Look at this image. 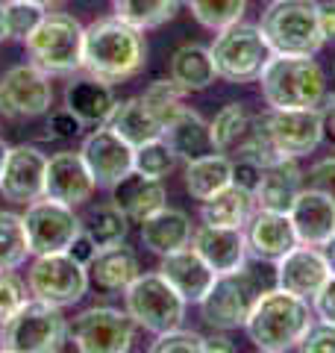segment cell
Masks as SVG:
<instances>
[{"label": "cell", "mask_w": 335, "mask_h": 353, "mask_svg": "<svg viewBox=\"0 0 335 353\" xmlns=\"http://www.w3.org/2000/svg\"><path fill=\"white\" fill-rule=\"evenodd\" d=\"M30 285L18 277L15 271H0V321H6L12 312H18L27 301Z\"/></svg>", "instance_id": "cell-42"}, {"label": "cell", "mask_w": 335, "mask_h": 353, "mask_svg": "<svg viewBox=\"0 0 335 353\" xmlns=\"http://www.w3.org/2000/svg\"><path fill=\"white\" fill-rule=\"evenodd\" d=\"M203 350H209V353H232L236 345H232L227 336H209V339H203Z\"/></svg>", "instance_id": "cell-51"}, {"label": "cell", "mask_w": 335, "mask_h": 353, "mask_svg": "<svg viewBox=\"0 0 335 353\" xmlns=\"http://www.w3.org/2000/svg\"><path fill=\"white\" fill-rule=\"evenodd\" d=\"M124 303H127V312L132 321H136V327L148 330L153 336L180 327L185 318V306H188L180 297V292H176L159 271L139 274L124 289Z\"/></svg>", "instance_id": "cell-9"}, {"label": "cell", "mask_w": 335, "mask_h": 353, "mask_svg": "<svg viewBox=\"0 0 335 353\" xmlns=\"http://www.w3.org/2000/svg\"><path fill=\"white\" fill-rule=\"evenodd\" d=\"M30 239L24 215L0 209V271H15L30 256Z\"/></svg>", "instance_id": "cell-35"}, {"label": "cell", "mask_w": 335, "mask_h": 353, "mask_svg": "<svg viewBox=\"0 0 335 353\" xmlns=\"http://www.w3.org/2000/svg\"><path fill=\"white\" fill-rule=\"evenodd\" d=\"M212 59H215V71L221 80L227 83H256L267 59L274 57L271 44H267L265 32L259 24H230L218 30L215 41H212Z\"/></svg>", "instance_id": "cell-6"}, {"label": "cell", "mask_w": 335, "mask_h": 353, "mask_svg": "<svg viewBox=\"0 0 335 353\" xmlns=\"http://www.w3.org/2000/svg\"><path fill=\"white\" fill-rule=\"evenodd\" d=\"M192 236H194L192 218L183 209L162 206L159 212H153L150 218L141 221V241L156 256H165V253H174L185 245H192Z\"/></svg>", "instance_id": "cell-26"}, {"label": "cell", "mask_w": 335, "mask_h": 353, "mask_svg": "<svg viewBox=\"0 0 335 353\" xmlns=\"http://www.w3.org/2000/svg\"><path fill=\"white\" fill-rule=\"evenodd\" d=\"M36 3H41V6H59L62 0H36Z\"/></svg>", "instance_id": "cell-55"}, {"label": "cell", "mask_w": 335, "mask_h": 353, "mask_svg": "<svg viewBox=\"0 0 335 353\" xmlns=\"http://www.w3.org/2000/svg\"><path fill=\"white\" fill-rule=\"evenodd\" d=\"M65 106H68L83 124L103 127V124H109L112 112H115L118 97L112 92V83H103V80H97V77L85 74V77H77V80L68 83V88H65Z\"/></svg>", "instance_id": "cell-25"}, {"label": "cell", "mask_w": 335, "mask_h": 353, "mask_svg": "<svg viewBox=\"0 0 335 353\" xmlns=\"http://www.w3.org/2000/svg\"><path fill=\"white\" fill-rule=\"evenodd\" d=\"M332 71H335V65H332Z\"/></svg>", "instance_id": "cell-56"}, {"label": "cell", "mask_w": 335, "mask_h": 353, "mask_svg": "<svg viewBox=\"0 0 335 353\" xmlns=\"http://www.w3.org/2000/svg\"><path fill=\"white\" fill-rule=\"evenodd\" d=\"M256 118L247 112V106L244 103H227L221 109V112L215 115V121H212V139H215V148L221 153H232V157H238V150L244 148V141L250 139V132L256 127Z\"/></svg>", "instance_id": "cell-33"}, {"label": "cell", "mask_w": 335, "mask_h": 353, "mask_svg": "<svg viewBox=\"0 0 335 353\" xmlns=\"http://www.w3.org/2000/svg\"><path fill=\"white\" fill-rule=\"evenodd\" d=\"M115 15L139 30H156L180 12L183 0H112Z\"/></svg>", "instance_id": "cell-34"}, {"label": "cell", "mask_w": 335, "mask_h": 353, "mask_svg": "<svg viewBox=\"0 0 335 353\" xmlns=\"http://www.w3.org/2000/svg\"><path fill=\"white\" fill-rule=\"evenodd\" d=\"M97 189L92 171L80 150H59L48 157V171H44V197H53L59 203L80 206L92 201Z\"/></svg>", "instance_id": "cell-17"}, {"label": "cell", "mask_w": 335, "mask_h": 353, "mask_svg": "<svg viewBox=\"0 0 335 353\" xmlns=\"http://www.w3.org/2000/svg\"><path fill=\"white\" fill-rule=\"evenodd\" d=\"M159 274L174 285L180 297L185 303H200L203 297L209 294V289L215 285V277L218 271L200 256V253L185 245L174 253H165L162 256V265H159Z\"/></svg>", "instance_id": "cell-19"}, {"label": "cell", "mask_w": 335, "mask_h": 353, "mask_svg": "<svg viewBox=\"0 0 335 353\" xmlns=\"http://www.w3.org/2000/svg\"><path fill=\"white\" fill-rule=\"evenodd\" d=\"M192 248L203 256L218 274H230L247 265L250 248H247V236L241 227H212L203 224L194 230L192 236Z\"/></svg>", "instance_id": "cell-22"}, {"label": "cell", "mask_w": 335, "mask_h": 353, "mask_svg": "<svg viewBox=\"0 0 335 353\" xmlns=\"http://www.w3.org/2000/svg\"><path fill=\"white\" fill-rule=\"evenodd\" d=\"M312 321H315L312 303L276 285V289L262 292L244 330H247L256 350L285 353V350L300 347V341H303Z\"/></svg>", "instance_id": "cell-2"}, {"label": "cell", "mask_w": 335, "mask_h": 353, "mask_svg": "<svg viewBox=\"0 0 335 353\" xmlns=\"http://www.w3.org/2000/svg\"><path fill=\"white\" fill-rule=\"evenodd\" d=\"M44 171H48V157L39 148H9L6 162L0 168V194H3V201L27 206L44 197Z\"/></svg>", "instance_id": "cell-16"}, {"label": "cell", "mask_w": 335, "mask_h": 353, "mask_svg": "<svg viewBox=\"0 0 335 353\" xmlns=\"http://www.w3.org/2000/svg\"><path fill=\"white\" fill-rule=\"evenodd\" d=\"M139 274H141L139 256L132 253V248L124 245V241H121V245L100 248L94 253V259L88 262V280L106 292H124Z\"/></svg>", "instance_id": "cell-28"}, {"label": "cell", "mask_w": 335, "mask_h": 353, "mask_svg": "<svg viewBox=\"0 0 335 353\" xmlns=\"http://www.w3.org/2000/svg\"><path fill=\"white\" fill-rule=\"evenodd\" d=\"M162 139L174 148L176 157L185 159V162L209 157V153L218 150L215 139H212V124H209V121H203V115L194 112V109H188V106L165 127Z\"/></svg>", "instance_id": "cell-27"}, {"label": "cell", "mask_w": 335, "mask_h": 353, "mask_svg": "<svg viewBox=\"0 0 335 353\" xmlns=\"http://www.w3.org/2000/svg\"><path fill=\"white\" fill-rule=\"evenodd\" d=\"M88 268L77 262L68 250L62 253H41L30 265L27 285L32 297H41L53 306H74L88 292Z\"/></svg>", "instance_id": "cell-10"}, {"label": "cell", "mask_w": 335, "mask_h": 353, "mask_svg": "<svg viewBox=\"0 0 335 353\" xmlns=\"http://www.w3.org/2000/svg\"><path fill=\"white\" fill-rule=\"evenodd\" d=\"M68 253H71V256H74L77 262H83L85 268H88V262H92V259H94V253H97V245L92 241V236H88L85 230H83V233H80V236H77V239L71 241Z\"/></svg>", "instance_id": "cell-48"}, {"label": "cell", "mask_w": 335, "mask_h": 353, "mask_svg": "<svg viewBox=\"0 0 335 353\" xmlns=\"http://www.w3.org/2000/svg\"><path fill=\"white\" fill-rule=\"evenodd\" d=\"M203 339L194 333V330H183V327H174V330H165V333L156 336V341L150 345L153 353H200L203 350Z\"/></svg>", "instance_id": "cell-41"}, {"label": "cell", "mask_w": 335, "mask_h": 353, "mask_svg": "<svg viewBox=\"0 0 335 353\" xmlns=\"http://www.w3.org/2000/svg\"><path fill=\"white\" fill-rule=\"evenodd\" d=\"M148 65V41L144 30L112 15L85 27L83 68L103 83H124L139 77Z\"/></svg>", "instance_id": "cell-1"}, {"label": "cell", "mask_w": 335, "mask_h": 353, "mask_svg": "<svg viewBox=\"0 0 335 353\" xmlns=\"http://www.w3.org/2000/svg\"><path fill=\"white\" fill-rule=\"evenodd\" d=\"M192 15L197 18V24H203L206 30L218 32L230 24H238L244 21L250 0H185Z\"/></svg>", "instance_id": "cell-37"}, {"label": "cell", "mask_w": 335, "mask_h": 353, "mask_svg": "<svg viewBox=\"0 0 335 353\" xmlns=\"http://www.w3.org/2000/svg\"><path fill=\"white\" fill-rule=\"evenodd\" d=\"M183 97H185V88H180L174 80H156V83H150L148 88H144L141 103L150 109L153 118L159 121L162 127H168L185 109Z\"/></svg>", "instance_id": "cell-38"}, {"label": "cell", "mask_w": 335, "mask_h": 353, "mask_svg": "<svg viewBox=\"0 0 335 353\" xmlns=\"http://www.w3.org/2000/svg\"><path fill=\"white\" fill-rule=\"evenodd\" d=\"M48 15V6L36 3V0H9L6 3V24H9V39L27 41L36 27Z\"/></svg>", "instance_id": "cell-40"}, {"label": "cell", "mask_w": 335, "mask_h": 353, "mask_svg": "<svg viewBox=\"0 0 335 353\" xmlns=\"http://www.w3.org/2000/svg\"><path fill=\"white\" fill-rule=\"evenodd\" d=\"M276 285L285 292H292L303 301H312L318 294V289L332 277L327 256L315 245H297L279 256L276 262Z\"/></svg>", "instance_id": "cell-18"}, {"label": "cell", "mask_w": 335, "mask_h": 353, "mask_svg": "<svg viewBox=\"0 0 335 353\" xmlns=\"http://www.w3.org/2000/svg\"><path fill=\"white\" fill-rule=\"evenodd\" d=\"M244 236H247L250 256L262 262H276L279 256H285L288 250L300 245L288 212H271V209L253 212L247 227H244Z\"/></svg>", "instance_id": "cell-21"}, {"label": "cell", "mask_w": 335, "mask_h": 353, "mask_svg": "<svg viewBox=\"0 0 335 353\" xmlns=\"http://www.w3.org/2000/svg\"><path fill=\"white\" fill-rule=\"evenodd\" d=\"M321 118H323V139L335 141V94L321 103Z\"/></svg>", "instance_id": "cell-50"}, {"label": "cell", "mask_w": 335, "mask_h": 353, "mask_svg": "<svg viewBox=\"0 0 335 353\" xmlns=\"http://www.w3.org/2000/svg\"><path fill=\"white\" fill-rule=\"evenodd\" d=\"M262 180V165L253 162V159H244V157H236L232 159V183L241 185L247 192H256V185Z\"/></svg>", "instance_id": "cell-47"}, {"label": "cell", "mask_w": 335, "mask_h": 353, "mask_svg": "<svg viewBox=\"0 0 335 353\" xmlns=\"http://www.w3.org/2000/svg\"><path fill=\"white\" fill-rule=\"evenodd\" d=\"M9 39V24H6V3H0V41Z\"/></svg>", "instance_id": "cell-53"}, {"label": "cell", "mask_w": 335, "mask_h": 353, "mask_svg": "<svg viewBox=\"0 0 335 353\" xmlns=\"http://www.w3.org/2000/svg\"><path fill=\"white\" fill-rule=\"evenodd\" d=\"M109 127L115 130L121 139H127L132 148L144 145V141H153V139H162V132H165V127L153 118L150 109L141 103V97L121 101L109 118Z\"/></svg>", "instance_id": "cell-32"}, {"label": "cell", "mask_w": 335, "mask_h": 353, "mask_svg": "<svg viewBox=\"0 0 335 353\" xmlns=\"http://www.w3.org/2000/svg\"><path fill=\"white\" fill-rule=\"evenodd\" d=\"M171 80L185 92H203L218 80L212 50L203 44H183L171 57Z\"/></svg>", "instance_id": "cell-30"}, {"label": "cell", "mask_w": 335, "mask_h": 353, "mask_svg": "<svg viewBox=\"0 0 335 353\" xmlns=\"http://www.w3.org/2000/svg\"><path fill=\"white\" fill-rule=\"evenodd\" d=\"M256 83L267 109H321L327 101V74L315 57L274 53Z\"/></svg>", "instance_id": "cell-3"}, {"label": "cell", "mask_w": 335, "mask_h": 353, "mask_svg": "<svg viewBox=\"0 0 335 353\" xmlns=\"http://www.w3.org/2000/svg\"><path fill=\"white\" fill-rule=\"evenodd\" d=\"M83 41H85V27L74 15L48 12L36 27V32L27 39V53L50 77L74 74L83 68Z\"/></svg>", "instance_id": "cell-7"}, {"label": "cell", "mask_w": 335, "mask_h": 353, "mask_svg": "<svg viewBox=\"0 0 335 353\" xmlns=\"http://www.w3.org/2000/svg\"><path fill=\"white\" fill-rule=\"evenodd\" d=\"M259 27L274 53L315 57L327 44L318 24V0H271Z\"/></svg>", "instance_id": "cell-5"}, {"label": "cell", "mask_w": 335, "mask_h": 353, "mask_svg": "<svg viewBox=\"0 0 335 353\" xmlns=\"http://www.w3.org/2000/svg\"><path fill=\"white\" fill-rule=\"evenodd\" d=\"M262 292H265L262 277L244 265L238 271L218 274L215 285H212L209 294L197 306L203 312V321L212 330H238L247 324Z\"/></svg>", "instance_id": "cell-8"}, {"label": "cell", "mask_w": 335, "mask_h": 353, "mask_svg": "<svg viewBox=\"0 0 335 353\" xmlns=\"http://www.w3.org/2000/svg\"><path fill=\"white\" fill-rule=\"evenodd\" d=\"M6 153H9V148H6V141L0 139V168H3V162H6Z\"/></svg>", "instance_id": "cell-54"}, {"label": "cell", "mask_w": 335, "mask_h": 353, "mask_svg": "<svg viewBox=\"0 0 335 353\" xmlns=\"http://www.w3.org/2000/svg\"><path fill=\"white\" fill-rule=\"evenodd\" d=\"M53 103L50 74L36 62L15 65L0 77V115L6 118H36Z\"/></svg>", "instance_id": "cell-14"}, {"label": "cell", "mask_w": 335, "mask_h": 353, "mask_svg": "<svg viewBox=\"0 0 335 353\" xmlns=\"http://www.w3.org/2000/svg\"><path fill=\"white\" fill-rule=\"evenodd\" d=\"M297 350H303V353H335V324L315 318Z\"/></svg>", "instance_id": "cell-43"}, {"label": "cell", "mask_w": 335, "mask_h": 353, "mask_svg": "<svg viewBox=\"0 0 335 353\" xmlns=\"http://www.w3.org/2000/svg\"><path fill=\"white\" fill-rule=\"evenodd\" d=\"M80 153L94 183L103 185V189H112L121 176H127L132 171V162H136V148L127 139H121L109 124L97 127L92 136H85Z\"/></svg>", "instance_id": "cell-15"}, {"label": "cell", "mask_w": 335, "mask_h": 353, "mask_svg": "<svg viewBox=\"0 0 335 353\" xmlns=\"http://www.w3.org/2000/svg\"><path fill=\"white\" fill-rule=\"evenodd\" d=\"M24 224L32 256L68 250L71 241L83 233V221L74 215V206L59 203L53 197H39V201L27 203Z\"/></svg>", "instance_id": "cell-12"}, {"label": "cell", "mask_w": 335, "mask_h": 353, "mask_svg": "<svg viewBox=\"0 0 335 353\" xmlns=\"http://www.w3.org/2000/svg\"><path fill=\"white\" fill-rule=\"evenodd\" d=\"M309 303H312V312H315V318L335 324V274L321 285L318 294L312 297Z\"/></svg>", "instance_id": "cell-45"}, {"label": "cell", "mask_w": 335, "mask_h": 353, "mask_svg": "<svg viewBox=\"0 0 335 353\" xmlns=\"http://www.w3.org/2000/svg\"><path fill=\"white\" fill-rule=\"evenodd\" d=\"M112 203H115L121 212H124L130 221H141L150 218L153 212H159L162 206H168V192L162 180L156 176H144L132 168L127 176L112 185Z\"/></svg>", "instance_id": "cell-24"}, {"label": "cell", "mask_w": 335, "mask_h": 353, "mask_svg": "<svg viewBox=\"0 0 335 353\" xmlns=\"http://www.w3.org/2000/svg\"><path fill=\"white\" fill-rule=\"evenodd\" d=\"M83 127H85V124L71 112L68 106L59 109V112H53L50 121H48L50 136H56V139H74V136H80V130H83Z\"/></svg>", "instance_id": "cell-46"}, {"label": "cell", "mask_w": 335, "mask_h": 353, "mask_svg": "<svg viewBox=\"0 0 335 353\" xmlns=\"http://www.w3.org/2000/svg\"><path fill=\"white\" fill-rule=\"evenodd\" d=\"M262 124L279 157L303 159L323 141L321 109H267Z\"/></svg>", "instance_id": "cell-13"}, {"label": "cell", "mask_w": 335, "mask_h": 353, "mask_svg": "<svg viewBox=\"0 0 335 353\" xmlns=\"http://www.w3.org/2000/svg\"><path fill=\"white\" fill-rule=\"evenodd\" d=\"M256 212V197L253 192L241 189V185L230 183L223 185L218 194H212L209 201H203L200 206V218L203 224H212V227H247V221L253 218Z\"/></svg>", "instance_id": "cell-29"}, {"label": "cell", "mask_w": 335, "mask_h": 353, "mask_svg": "<svg viewBox=\"0 0 335 353\" xmlns=\"http://www.w3.org/2000/svg\"><path fill=\"white\" fill-rule=\"evenodd\" d=\"M83 230L92 236V241H94L97 250H100V248H109V245H121V241L127 239V233H130V218L121 212L115 203H109V206L94 209V212L88 215V221L83 224Z\"/></svg>", "instance_id": "cell-36"}, {"label": "cell", "mask_w": 335, "mask_h": 353, "mask_svg": "<svg viewBox=\"0 0 335 353\" xmlns=\"http://www.w3.org/2000/svg\"><path fill=\"white\" fill-rule=\"evenodd\" d=\"M321 250H323V256H327V265H329V271L335 274V236H332V239H329V241H327V245H323Z\"/></svg>", "instance_id": "cell-52"}, {"label": "cell", "mask_w": 335, "mask_h": 353, "mask_svg": "<svg viewBox=\"0 0 335 353\" xmlns=\"http://www.w3.org/2000/svg\"><path fill=\"white\" fill-rule=\"evenodd\" d=\"M176 162H180V157L174 153V148L168 145L165 139H153V141H144V145L136 148V162H132V168L144 176L165 180V176L176 168Z\"/></svg>", "instance_id": "cell-39"}, {"label": "cell", "mask_w": 335, "mask_h": 353, "mask_svg": "<svg viewBox=\"0 0 335 353\" xmlns=\"http://www.w3.org/2000/svg\"><path fill=\"white\" fill-rule=\"evenodd\" d=\"M318 24L323 41H335V0H321L318 3Z\"/></svg>", "instance_id": "cell-49"}, {"label": "cell", "mask_w": 335, "mask_h": 353, "mask_svg": "<svg viewBox=\"0 0 335 353\" xmlns=\"http://www.w3.org/2000/svg\"><path fill=\"white\" fill-rule=\"evenodd\" d=\"M68 339V318L62 306L41 297H27L18 312L0 321V350L6 353H53Z\"/></svg>", "instance_id": "cell-4"}, {"label": "cell", "mask_w": 335, "mask_h": 353, "mask_svg": "<svg viewBox=\"0 0 335 353\" xmlns=\"http://www.w3.org/2000/svg\"><path fill=\"white\" fill-rule=\"evenodd\" d=\"M232 183V159L227 153H209V157L192 159L185 168V189L194 201H209L212 194H218L223 185Z\"/></svg>", "instance_id": "cell-31"}, {"label": "cell", "mask_w": 335, "mask_h": 353, "mask_svg": "<svg viewBox=\"0 0 335 353\" xmlns=\"http://www.w3.org/2000/svg\"><path fill=\"white\" fill-rule=\"evenodd\" d=\"M306 176L300 171L297 159L292 157H279L276 162L265 165L262 168V180L256 185V206L259 209H271V212H288L294 203V197L303 189Z\"/></svg>", "instance_id": "cell-23"}, {"label": "cell", "mask_w": 335, "mask_h": 353, "mask_svg": "<svg viewBox=\"0 0 335 353\" xmlns=\"http://www.w3.org/2000/svg\"><path fill=\"white\" fill-rule=\"evenodd\" d=\"M288 218L297 230L300 245L323 248L335 236V201L312 185L300 189L292 209H288Z\"/></svg>", "instance_id": "cell-20"}, {"label": "cell", "mask_w": 335, "mask_h": 353, "mask_svg": "<svg viewBox=\"0 0 335 353\" xmlns=\"http://www.w3.org/2000/svg\"><path fill=\"white\" fill-rule=\"evenodd\" d=\"M306 185H312V189H318L323 194H329L335 201V157L318 159L315 165H312L309 174H306Z\"/></svg>", "instance_id": "cell-44"}, {"label": "cell", "mask_w": 335, "mask_h": 353, "mask_svg": "<svg viewBox=\"0 0 335 353\" xmlns=\"http://www.w3.org/2000/svg\"><path fill=\"white\" fill-rule=\"evenodd\" d=\"M68 336L83 353H127L136 339V321L115 306H92L68 324Z\"/></svg>", "instance_id": "cell-11"}]
</instances>
